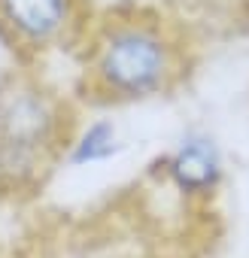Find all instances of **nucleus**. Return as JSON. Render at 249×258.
Returning <instances> with one entry per match:
<instances>
[{
  "mask_svg": "<svg viewBox=\"0 0 249 258\" xmlns=\"http://www.w3.org/2000/svg\"><path fill=\"white\" fill-rule=\"evenodd\" d=\"M192 70L185 34L161 13L134 7L91 22L82 43L85 97L106 106L173 94Z\"/></svg>",
  "mask_w": 249,
  "mask_h": 258,
  "instance_id": "f257e3e1",
  "label": "nucleus"
},
{
  "mask_svg": "<svg viewBox=\"0 0 249 258\" xmlns=\"http://www.w3.org/2000/svg\"><path fill=\"white\" fill-rule=\"evenodd\" d=\"M76 115L64 94L31 70L0 79V198L22 201L61 164Z\"/></svg>",
  "mask_w": 249,
  "mask_h": 258,
  "instance_id": "f03ea898",
  "label": "nucleus"
},
{
  "mask_svg": "<svg viewBox=\"0 0 249 258\" xmlns=\"http://www.w3.org/2000/svg\"><path fill=\"white\" fill-rule=\"evenodd\" d=\"M88 28L85 0H0V40L25 64L85 43Z\"/></svg>",
  "mask_w": 249,
  "mask_h": 258,
  "instance_id": "7ed1b4c3",
  "label": "nucleus"
},
{
  "mask_svg": "<svg viewBox=\"0 0 249 258\" xmlns=\"http://www.w3.org/2000/svg\"><path fill=\"white\" fill-rule=\"evenodd\" d=\"M152 176L189 207L213 204L228 179V158L219 137L204 124H189L155 158Z\"/></svg>",
  "mask_w": 249,
  "mask_h": 258,
  "instance_id": "20e7f679",
  "label": "nucleus"
},
{
  "mask_svg": "<svg viewBox=\"0 0 249 258\" xmlns=\"http://www.w3.org/2000/svg\"><path fill=\"white\" fill-rule=\"evenodd\" d=\"M125 149H128V140L121 134V124L109 115H94V118L76 121L64 146L61 164L70 170H88V167H100L121 158Z\"/></svg>",
  "mask_w": 249,
  "mask_h": 258,
  "instance_id": "39448f33",
  "label": "nucleus"
}]
</instances>
